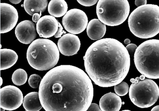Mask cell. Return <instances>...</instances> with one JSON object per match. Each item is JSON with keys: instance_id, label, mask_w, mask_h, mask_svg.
Returning <instances> with one entry per match:
<instances>
[{"instance_id": "obj_1", "label": "cell", "mask_w": 159, "mask_h": 111, "mask_svg": "<svg viewBox=\"0 0 159 111\" xmlns=\"http://www.w3.org/2000/svg\"><path fill=\"white\" fill-rule=\"evenodd\" d=\"M39 93L46 111H86L92 104L94 88L82 69L61 65L44 76Z\"/></svg>"}, {"instance_id": "obj_2", "label": "cell", "mask_w": 159, "mask_h": 111, "mask_svg": "<svg viewBox=\"0 0 159 111\" xmlns=\"http://www.w3.org/2000/svg\"><path fill=\"white\" fill-rule=\"evenodd\" d=\"M86 71L96 85L115 86L129 73L130 55L123 44L115 39H102L92 43L84 57Z\"/></svg>"}, {"instance_id": "obj_3", "label": "cell", "mask_w": 159, "mask_h": 111, "mask_svg": "<svg viewBox=\"0 0 159 111\" xmlns=\"http://www.w3.org/2000/svg\"><path fill=\"white\" fill-rule=\"evenodd\" d=\"M131 32L137 38L148 39L159 33V7L146 4L134 10L128 18Z\"/></svg>"}, {"instance_id": "obj_4", "label": "cell", "mask_w": 159, "mask_h": 111, "mask_svg": "<svg viewBox=\"0 0 159 111\" xmlns=\"http://www.w3.org/2000/svg\"><path fill=\"white\" fill-rule=\"evenodd\" d=\"M60 59V51L52 41L38 39L29 46L27 59L30 66L39 71L53 69Z\"/></svg>"}, {"instance_id": "obj_5", "label": "cell", "mask_w": 159, "mask_h": 111, "mask_svg": "<svg viewBox=\"0 0 159 111\" xmlns=\"http://www.w3.org/2000/svg\"><path fill=\"white\" fill-rule=\"evenodd\" d=\"M134 61L138 71L149 79L159 78V40L146 41L138 47Z\"/></svg>"}, {"instance_id": "obj_6", "label": "cell", "mask_w": 159, "mask_h": 111, "mask_svg": "<svg viewBox=\"0 0 159 111\" xmlns=\"http://www.w3.org/2000/svg\"><path fill=\"white\" fill-rule=\"evenodd\" d=\"M130 10L127 0H99L97 6V16L105 25L116 26L125 21Z\"/></svg>"}, {"instance_id": "obj_7", "label": "cell", "mask_w": 159, "mask_h": 111, "mask_svg": "<svg viewBox=\"0 0 159 111\" xmlns=\"http://www.w3.org/2000/svg\"><path fill=\"white\" fill-rule=\"evenodd\" d=\"M129 97L134 104L141 108H148L158 100L159 88L156 83L149 78L133 83L129 88Z\"/></svg>"}, {"instance_id": "obj_8", "label": "cell", "mask_w": 159, "mask_h": 111, "mask_svg": "<svg viewBox=\"0 0 159 111\" xmlns=\"http://www.w3.org/2000/svg\"><path fill=\"white\" fill-rule=\"evenodd\" d=\"M65 29L70 34H80L87 27L88 18L84 12L77 9L69 10L62 18Z\"/></svg>"}, {"instance_id": "obj_9", "label": "cell", "mask_w": 159, "mask_h": 111, "mask_svg": "<svg viewBox=\"0 0 159 111\" xmlns=\"http://www.w3.org/2000/svg\"><path fill=\"white\" fill-rule=\"evenodd\" d=\"M1 108L13 111L19 108L23 103L24 98L22 91L17 87L7 86L0 90Z\"/></svg>"}, {"instance_id": "obj_10", "label": "cell", "mask_w": 159, "mask_h": 111, "mask_svg": "<svg viewBox=\"0 0 159 111\" xmlns=\"http://www.w3.org/2000/svg\"><path fill=\"white\" fill-rule=\"evenodd\" d=\"M1 33H7L13 29L18 20V14L15 8L10 4L1 3Z\"/></svg>"}, {"instance_id": "obj_11", "label": "cell", "mask_w": 159, "mask_h": 111, "mask_svg": "<svg viewBox=\"0 0 159 111\" xmlns=\"http://www.w3.org/2000/svg\"><path fill=\"white\" fill-rule=\"evenodd\" d=\"M60 52L66 56H72L77 53L81 47L79 38L74 34H65L58 42Z\"/></svg>"}, {"instance_id": "obj_12", "label": "cell", "mask_w": 159, "mask_h": 111, "mask_svg": "<svg viewBox=\"0 0 159 111\" xmlns=\"http://www.w3.org/2000/svg\"><path fill=\"white\" fill-rule=\"evenodd\" d=\"M37 33L41 38H48L55 36L59 29L58 20L51 16H45L37 22Z\"/></svg>"}, {"instance_id": "obj_13", "label": "cell", "mask_w": 159, "mask_h": 111, "mask_svg": "<svg viewBox=\"0 0 159 111\" xmlns=\"http://www.w3.org/2000/svg\"><path fill=\"white\" fill-rule=\"evenodd\" d=\"M34 23L30 20L20 22L15 29V34L21 43L29 44L32 43L37 37V32Z\"/></svg>"}, {"instance_id": "obj_14", "label": "cell", "mask_w": 159, "mask_h": 111, "mask_svg": "<svg viewBox=\"0 0 159 111\" xmlns=\"http://www.w3.org/2000/svg\"><path fill=\"white\" fill-rule=\"evenodd\" d=\"M122 104L120 97L113 92L104 94L101 98L99 106L102 111H119Z\"/></svg>"}, {"instance_id": "obj_15", "label": "cell", "mask_w": 159, "mask_h": 111, "mask_svg": "<svg viewBox=\"0 0 159 111\" xmlns=\"http://www.w3.org/2000/svg\"><path fill=\"white\" fill-rule=\"evenodd\" d=\"M106 32V25L99 19H92L87 27L88 36L92 40H100L104 37Z\"/></svg>"}, {"instance_id": "obj_16", "label": "cell", "mask_w": 159, "mask_h": 111, "mask_svg": "<svg viewBox=\"0 0 159 111\" xmlns=\"http://www.w3.org/2000/svg\"><path fill=\"white\" fill-rule=\"evenodd\" d=\"M1 70H6L12 67L18 60V55L13 50L1 49Z\"/></svg>"}, {"instance_id": "obj_17", "label": "cell", "mask_w": 159, "mask_h": 111, "mask_svg": "<svg viewBox=\"0 0 159 111\" xmlns=\"http://www.w3.org/2000/svg\"><path fill=\"white\" fill-rule=\"evenodd\" d=\"M48 5L47 0H25L24 7L25 11L30 16L36 13L44 12L47 9Z\"/></svg>"}, {"instance_id": "obj_18", "label": "cell", "mask_w": 159, "mask_h": 111, "mask_svg": "<svg viewBox=\"0 0 159 111\" xmlns=\"http://www.w3.org/2000/svg\"><path fill=\"white\" fill-rule=\"evenodd\" d=\"M23 104L26 111H39L43 107L39 93L37 92H31L27 94L24 98Z\"/></svg>"}, {"instance_id": "obj_19", "label": "cell", "mask_w": 159, "mask_h": 111, "mask_svg": "<svg viewBox=\"0 0 159 111\" xmlns=\"http://www.w3.org/2000/svg\"><path fill=\"white\" fill-rule=\"evenodd\" d=\"M68 6L64 0H52L48 6V11L51 16L61 17L66 14Z\"/></svg>"}, {"instance_id": "obj_20", "label": "cell", "mask_w": 159, "mask_h": 111, "mask_svg": "<svg viewBox=\"0 0 159 111\" xmlns=\"http://www.w3.org/2000/svg\"><path fill=\"white\" fill-rule=\"evenodd\" d=\"M27 78V74L26 71L23 69L16 70L12 76L13 83L18 86H22L25 84Z\"/></svg>"}, {"instance_id": "obj_21", "label": "cell", "mask_w": 159, "mask_h": 111, "mask_svg": "<svg viewBox=\"0 0 159 111\" xmlns=\"http://www.w3.org/2000/svg\"><path fill=\"white\" fill-rule=\"evenodd\" d=\"M114 90L116 94L119 96H124L129 91V87L126 82H121L120 84L114 86Z\"/></svg>"}, {"instance_id": "obj_22", "label": "cell", "mask_w": 159, "mask_h": 111, "mask_svg": "<svg viewBox=\"0 0 159 111\" xmlns=\"http://www.w3.org/2000/svg\"><path fill=\"white\" fill-rule=\"evenodd\" d=\"M42 80V78L39 75L34 74L30 77L28 80L29 84L31 87L37 88L39 87Z\"/></svg>"}, {"instance_id": "obj_23", "label": "cell", "mask_w": 159, "mask_h": 111, "mask_svg": "<svg viewBox=\"0 0 159 111\" xmlns=\"http://www.w3.org/2000/svg\"><path fill=\"white\" fill-rule=\"evenodd\" d=\"M78 2L85 7H90L98 2V0H78Z\"/></svg>"}, {"instance_id": "obj_24", "label": "cell", "mask_w": 159, "mask_h": 111, "mask_svg": "<svg viewBox=\"0 0 159 111\" xmlns=\"http://www.w3.org/2000/svg\"><path fill=\"white\" fill-rule=\"evenodd\" d=\"M126 50L128 51L130 55H134L137 49L138 46L134 43H130L125 47Z\"/></svg>"}, {"instance_id": "obj_25", "label": "cell", "mask_w": 159, "mask_h": 111, "mask_svg": "<svg viewBox=\"0 0 159 111\" xmlns=\"http://www.w3.org/2000/svg\"><path fill=\"white\" fill-rule=\"evenodd\" d=\"M86 111H102V110L98 104L92 103Z\"/></svg>"}, {"instance_id": "obj_26", "label": "cell", "mask_w": 159, "mask_h": 111, "mask_svg": "<svg viewBox=\"0 0 159 111\" xmlns=\"http://www.w3.org/2000/svg\"><path fill=\"white\" fill-rule=\"evenodd\" d=\"M66 32L63 30L62 26L61 24L59 23V29H58V31H57V33H56V34H55V36H54V38H60V37H61L63 34H66Z\"/></svg>"}, {"instance_id": "obj_27", "label": "cell", "mask_w": 159, "mask_h": 111, "mask_svg": "<svg viewBox=\"0 0 159 111\" xmlns=\"http://www.w3.org/2000/svg\"><path fill=\"white\" fill-rule=\"evenodd\" d=\"M147 3V0H136L135 1V4L138 7L146 5Z\"/></svg>"}, {"instance_id": "obj_28", "label": "cell", "mask_w": 159, "mask_h": 111, "mask_svg": "<svg viewBox=\"0 0 159 111\" xmlns=\"http://www.w3.org/2000/svg\"><path fill=\"white\" fill-rule=\"evenodd\" d=\"M41 16V13H36L33 15L32 16V21L35 23H37L39 20L40 18V16Z\"/></svg>"}, {"instance_id": "obj_29", "label": "cell", "mask_w": 159, "mask_h": 111, "mask_svg": "<svg viewBox=\"0 0 159 111\" xmlns=\"http://www.w3.org/2000/svg\"><path fill=\"white\" fill-rule=\"evenodd\" d=\"M10 2L13 4H17L21 2V0H10Z\"/></svg>"}, {"instance_id": "obj_30", "label": "cell", "mask_w": 159, "mask_h": 111, "mask_svg": "<svg viewBox=\"0 0 159 111\" xmlns=\"http://www.w3.org/2000/svg\"><path fill=\"white\" fill-rule=\"evenodd\" d=\"M151 111H159V105L154 106L152 109Z\"/></svg>"}, {"instance_id": "obj_31", "label": "cell", "mask_w": 159, "mask_h": 111, "mask_svg": "<svg viewBox=\"0 0 159 111\" xmlns=\"http://www.w3.org/2000/svg\"><path fill=\"white\" fill-rule=\"evenodd\" d=\"M130 42H131V40H130L129 39H125V40L124 41V43L125 44H130Z\"/></svg>"}, {"instance_id": "obj_32", "label": "cell", "mask_w": 159, "mask_h": 111, "mask_svg": "<svg viewBox=\"0 0 159 111\" xmlns=\"http://www.w3.org/2000/svg\"><path fill=\"white\" fill-rule=\"evenodd\" d=\"M139 79H140V80H144V79H146L145 78H146V77L144 75H141V76H140V77H139Z\"/></svg>"}, {"instance_id": "obj_33", "label": "cell", "mask_w": 159, "mask_h": 111, "mask_svg": "<svg viewBox=\"0 0 159 111\" xmlns=\"http://www.w3.org/2000/svg\"><path fill=\"white\" fill-rule=\"evenodd\" d=\"M139 80H140V79H139V77H137L135 79V82L134 83H135V84H137V83H138L139 81Z\"/></svg>"}, {"instance_id": "obj_34", "label": "cell", "mask_w": 159, "mask_h": 111, "mask_svg": "<svg viewBox=\"0 0 159 111\" xmlns=\"http://www.w3.org/2000/svg\"><path fill=\"white\" fill-rule=\"evenodd\" d=\"M130 81H131V82H132V83H134V82H135L134 78H132V79H130Z\"/></svg>"}, {"instance_id": "obj_35", "label": "cell", "mask_w": 159, "mask_h": 111, "mask_svg": "<svg viewBox=\"0 0 159 111\" xmlns=\"http://www.w3.org/2000/svg\"><path fill=\"white\" fill-rule=\"evenodd\" d=\"M2 83H3V81H2V78H1V85L0 86H1L2 85Z\"/></svg>"}, {"instance_id": "obj_36", "label": "cell", "mask_w": 159, "mask_h": 111, "mask_svg": "<svg viewBox=\"0 0 159 111\" xmlns=\"http://www.w3.org/2000/svg\"><path fill=\"white\" fill-rule=\"evenodd\" d=\"M130 111V110H123V111Z\"/></svg>"}, {"instance_id": "obj_37", "label": "cell", "mask_w": 159, "mask_h": 111, "mask_svg": "<svg viewBox=\"0 0 159 111\" xmlns=\"http://www.w3.org/2000/svg\"><path fill=\"white\" fill-rule=\"evenodd\" d=\"M122 104H125L124 102H122Z\"/></svg>"}, {"instance_id": "obj_38", "label": "cell", "mask_w": 159, "mask_h": 111, "mask_svg": "<svg viewBox=\"0 0 159 111\" xmlns=\"http://www.w3.org/2000/svg\"></svg>"}]
</instances>
